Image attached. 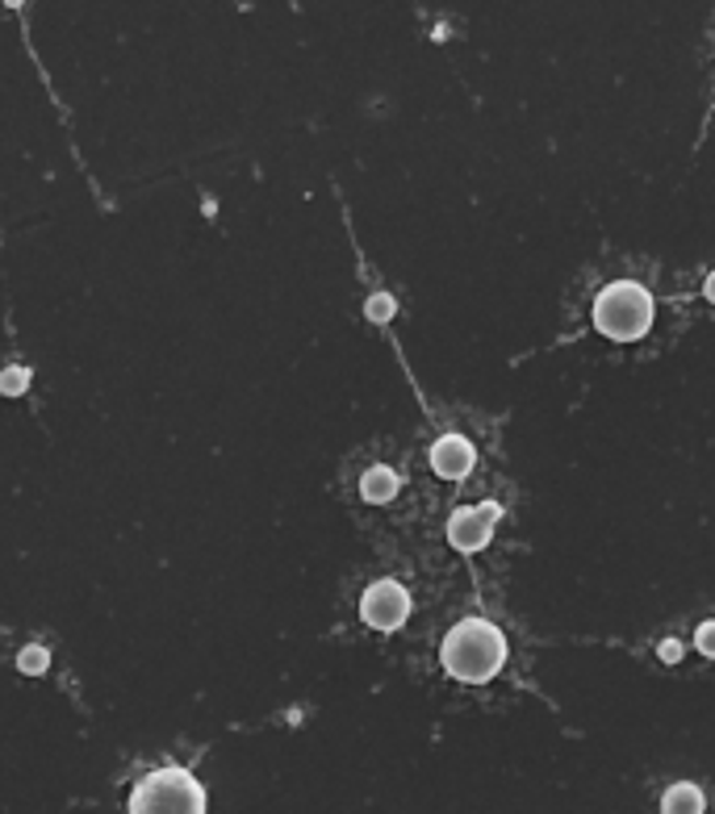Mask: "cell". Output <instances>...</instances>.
<instances>
[{"label": "cell", "instance_id": "6", "mask_svg": "<svg viewBox=\"0 0 715 814\" xmlns=\"http://www.w3.org/2000/svg\"><path fill=\"white\" fill-rule=\"evenodd\" d=\"M477 464V451L469 439H460V435H444V439L431 447V468L439 472V476H448V481H460V476H469Z\"/></svg>", "mask_w": 715, "mask_h": 814}, {"label": "cell", "instance_id": "12", "mask_svg": "<svg viewBox=\"0 0 715 814\" xmlns=\"http://www.w3.org/2000/svg\"><path fill=\"white\" fill-rule=\"evenodd\" d=\"M699 651H703V656H715V623H703V627H699Z\"/></svg>", "mask_w": 715, "mask_h": 814}, {"label": "cell", "instance_id": "1", "mask_svg": "<svg viewBox=\"0 0 715 814\" xmlns=\"http://www.w3.org/2000/svg\"><path fill=\"white\" fill-rule=\"evenodd\" d=\"M448 676L465 681V685H481L502 669L506 660V639L494 623H481V618H465L460 627L448 630L444 639V651H439Z\"/></svg>", "mask_w": 715, "mask_h": 814}, {"label": "cell", "instance_id": "9", "mask_svg": "<svg viewBox=\"0 0 715 814\" xmlns=\"http://www.w3.org/2000/svg\"><path fill=\"white\" fill-rule=\"evenodd\" d=\"M17 669L30 676H38V673H47V651L43 648H25L22 656H17Z\"/></svg>", "mask_w": 715, "mask_h": 814}, {"label": "cell", "instance_id": "10", "mask_svg": "<svg viewBox=\"0 0 715 814\" xmlns=\"http://www.w3.org/2000/svg\"><path fill=\"white\" fill-rule=\"evenodd\" d=\"M368 318H373V322H389V318H394V297H389V293H377V297L368 302Z\"/></svg>", "mask_w": 715, "mask_h": 814}, {"label": "cell", "instance_id": "11", "mask_svg": "<svg viewBox=\"0 0 715 814\" xmlns=\"http://www.w3.org/2000/svg\"><path fill=\"white\" fill-rule=\"evenodd\" d=\"M25 385H30V373L25 368H13V373H4V380H0V389L13 397V393H22Z\"/></svg>", "mask_w": 715, "mask_h": 814}, {"label": "cell", "instance_id": "7", "mask_svg": "<svg viewBox=\"0 0 715 814\" xmlns=\"http://www.w3.org/2000/svg\"><path fill=\"white\" fill-rule=\"evenodd\" d=\"M360 493H364V502H373V506L394 502V497H398V472H394V468H368L364 481H360Z\"/></svg>", "mask_w": 715, "mask_h": 814}, {"label": "cell", "instance_id": "14", "mask_svg": "<svg viewBox=\"0 0 715 814\" xmlns=\"http://www.w3.org/2000/svg\"><path fill=\"white\" fill-rule=\"evenodd\" d=\"M703 297H707V302H715V272L707 276V284H703Z\"/></svg>", "mask_w": 715, "mask_h": 814}, {"label": "cell", "instance_id": "3", "mask_svg": "<svg viewBox=\"0 0 715 814\" xmlns=\"http://www.w3.org/2000/svg\"><path fill=\"white\" fill-rule=\"evenodd\" d=\"M130 811H139V814H151V811L201 814L206 811V790L192 781L185 768H164V772H151L143 786L134 790Z\"/></svg>", "mask_w": 715, "mask_h": 814}, {"label": "cell", "instance_id": "2", "mask_svg": "<svg viewBox=\"0 0 715 814\" xmlns=\"http://www.w3.org/2000/svg\"><path fill=\"white\" fill-rule=\"evenodd\" d=\"M595 326L607 334V339L632 343V339H641L644 330L653 326V297L644 293L641 284L620 280V284H611V288H602V293H598Z\"/></svg>", "mask_w": 715, "mask_h": 814}, {"label": "cell", "instance_id": "8", "mask_svg": "<svg viewBox=\"0 0 715 814\" xmlns=\"http://www.w3.org/2000/svg\"><path fill=\"white\" fill-rule=\"evenodd\" d=\"M703 806H707V802H703V793L694 790V786H669L666 802H661V811L666 814H678V811L699 814Z\"/></svg>", "mask_w": 715, "mask_h": 814}, {"label": "cell", "instance_id": "4", "mask_svg": "<svg viewBox=\"0 0 715 814\" xmlns=\"http://www.w3.org/2000/svg\"><path fill=\"white\" fill-rule=\"evenodd\" d=\"M360 614H364V623L373 630H398L410 618V593L398 581L368 585V593L360 602Z\"/></svg>", "mask_w": 715, "mask_h": 814}, {"label": "cell", "instance_id": "13", "mask_svg": "<svg viewBox=\"0 0 715 814\" xmlns=\"http://www.w3.org/2000/svg\"><path fill=\"white\" fill-rule=\"evenodd\" d=\"M661 660H666V664L682 660V644H678V639H666V644H661Z\"/></svg>", "mask_w": 715, "mask_h": 814}, {"label": "cell", "instance_id": "5", "mask_svg": "<svg viewBox=\"0 0 715 814\" xmlns=\"http://www.w3.org/2000/svg\"><path fill=\"white\" fill-rule=\"evenodd\" d=\"M502 518V510L494 506V502H485V506H469V510H456L453 518H448V543H453L456 552H481L485 543H490V535H494V522Z\"/></svg>", "mask_w": 715, "mask_h": 814}]
</instances>
